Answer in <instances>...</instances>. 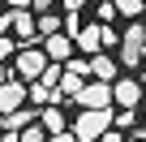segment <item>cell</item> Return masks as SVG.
Returning <instances> with one entry per match:
<instances>
[{"mask_svg":"<svg viewBox=\"0 0 146 142\" xmlns=\"http://www.w3.org/2000/svg\"><path fill=\"white\" fill-rule=\"evenodd\" d=\"M73 138H78V142H99L108 129H112V112L108 108H82L78 116H73Z\"/></svg>","mask_w":146,"mask_h":142,"instance_id":"cell-1","label":"cell"},{"mask_svg":"<svg viewBox=\"0 0 146 142\" xmlns=\"http://www.w3.org/2000/svg\"><path fill=\"white\" fill-rule=\"evenodd\" d=\"M142 52H146V22H133L120 39V65H142Z\"/></svg>","mask_w":146,"mask_h":142,"instance_id":"cell-2","label":"cell"},{"mask_svg":"<svg viewBox=\"0 0 146 142\" xmlns=\"http://www.w3.org/2000/svg\"><path fill=\"white\" fill-rule=\"evenodd\" d=\"M43 69H47V52H39V47H22V52H17V65H13V73H17V78L39 82V78H43Z\"/></svg>","mask_w":146,"mask_h":142,"instance_id":"cell-3","label":"cell"},{"mask_svg":"<svg viewBox=\"0 0 146 142\" xmlns=\"http://www.w3.org/2000/svg\"><path fill=\"white\" fill-rule=\"evenodd\" d=\"M78 103L82 108H112L116 99H112V82H90V86H82L78 91Z\"/></svg>","mask_w":146,"mask_h":142,"instance_id":"cell-4","label":"cell"},{"mask_svg":"<svg viewBox=\"0 0 146 142\" xmlns=\"http://www.w3.org/2000/svg\"><path fill=\"white\" fill-rule=\"evenodd\" d=\"M30 99V86H22V78H13V82H5V86H0V112H17L22 103Z\"/></svg>","mask_w":146,"mask_h":142,"instance_id":"cell-5","label":"cell"},{"mask_svg":"<svg viewBox=\"0 0 146 142\" xmlns=\"http://www.w3.org/2000/svg\"><path fill=\"white\" fill-rule=\"evenodd\" d=\"M13 39L22 43V47H35V39H39V17L35 13H13Z\"/></svg>","mask_w":146,"mask_h":142,"instance_id":"cell-6","label":"cell"},{"mask_svg":"<svg viewBox=\"0 0 146 142\" xmlns=\"http://www.w3.org/2000/svg\"><path fill=\"white\" fill-rule=\"evenodd\" d=\"M142 82L137 78H120V82H112V99L120 103V108H137V99H142Z\"/></svg>","mask_w":146,"mask_h":142,"instance_id":"cell-7","label":"cell"},{"mask_svg":"<svg viewBox=\"0 0 146 142\" xmlns=\"http://www.w3.org/2000/svg\"><path fill=\"white\" fill-rule=\"evenodd\" d=\"M43 52H47V60H52V65H69V60H73V56H69V52H73V39H69L64 30H60V35H47Z\"/></svg>","mask_w":146,"mask_h":142,"instance_id":"cell-8","label":"cell"},{"mask_svg":"<svg viewBox=\"0 0 146 142\" xmlns=\"http://www.w3.org/2000/svg\"><path fill=\"white\" fill-rule=\"evenodd\" d=\"M73 43H78V47H82L86 56H90V52H99V47H103V26H82Z\"/></svg>","mask_w":146,"mask_h":142,"instance_id":"cell-9","label":"cell"},{"mask_svg":"<svg viewBox=\"0 0 146 142\" xmlns=\"http://www.w3.org/2000/svg\"><path fill=\"white\" fill-rule=\"evenodd\" d=\"M39 125L47 129V138H52V133H69V121L60 116V108H43V112H39Z\"/></svg>","mask_w":146,"mask_h":142,"instance_id":"cell-10","label":"cell"},{"mask_svg":"<svg viewBox=\"0 0 146 142\" xmlns=\"http://www.w3.org/2000/svg\"><path fill=\"white\" fill-rule=\"evenodd\" d=\"M90 73H95V82H112V78H116V60L95 52V56H90Z\"/></svg>","mask_w":146,"mask_h":142,"instance_id":"cell-11","label":"cell"},{"mask_svg":"<svg viewBox=\"0 0 146 142\" xmlns=\"http://www.w3.org/2000/svg\"><path fill=\"white\" fill-rule=\"evenodd\" d=\"M35 121H39V116H35L30 108H17V112H9V116H5V129H9V133H17V129H26V125H35Z\"/></svg>","mask_w":146,"mask_h":142,"instance_id":"cell-12","label":"cell"},{"mask_svg":"<svg viewBox=\"0 0 146 142\" xmlns=\"http://www.w3.org/2000/svg\"><path fill=\"white\" fill-rule=\"evenodd\" d=\"M64 30V17H56V13H39V35L47 39V35H60Z\"/></svg>","mask_w":146,"mask_h":142,"instance_id":"cell-13","label":"cell"},{"mask_svg":"<svg viewBox=\"0 0 146 142\" xmlns=\"http://www.w3.org/2000/svg\"><path fill=\"white\" fill-rule=\"evenodd\" d=\"M116 13H125V17H146V0H116Z\"/></svg>","mask_w":146,"mask_h":142,"instance_id":"cell-14","label":"cell"},{"mask_svg":"<svg viewBox=\"0 0 146 142\" xmlns=\"http://www.w3.org/2000/svg\"><path fill=\"white\" fill-rule=\"evenodd\" d=\"M86 82L78 78V73H69V69H64V78H60V95H73V99H78V91H82Z\"/></svg>","mask_w":146,"mask_h":142,"instance_id":"cell-15","label":"cell"},{"mask_svg":"<svg viewBox=\"0 0 146 142\" xmlns=\"http://www.w3.org/2000/svg\"><path fill=\"white\" fill-rule=\"evenodd\" d=\"M17 52H22V43H17L13 35H0V65H5L9 56H17Z\"/></svg>","mask_w":146,"mask_h":142,"instance_id":"cell-16","label":"cell"},{"mask_svg":"<svg viewBox=\"0 0 146 142\" xmlns=\"http://www.w3.org/2000/svg\"><path fill=\"white\" fill-rule=\"evenodd\" d=\"M133 108H120V112H112V129H133Z\"/></svg>","mask_w":146,"mask_h":142,"instance_id":"cell-17","label":"cell"},{"mask_svg":"<svg viewBox=\"0 0 146 142\" xmlns=\"http://www.w3.org/2000/svg\"><path fill=\"white\" fill-rule=\"evenodd\" d=\"M22 142H47V129L35 121V125H26V129H22Z\"/></svg>","mask_w":146,"mask_h":142,"instance_id":"cell-18","label":"cell"},{"mask_svg":"<svg viewBox=\"0 0 146 142\" xmlns=\"http://www.w3.org/2000/svg\"><path fill=\"white\" fill-rule=\"evenodd\" d=\"M60 78H64V69H60V65H47L39 82H43V86H60Z\"/></svg>","mask_w":146,"mask_h":142,"instance_id":"cell-19","label":"cell"},{"mask_svg":"<svg viewBox=\"0 0 146 142\" xmlns=\"http://www.w3.org/2000/svg\"><path fill=\"white\" fill-rule=\"evenodd\" d=\"M64 69H69V73H78V78H86V73H90V60H86V56H73Z\"/></svg>","mask_w":146,"mask_h":142,"instance_id":"cell-20","label":"cell"},{"mask_svg":"<svg viewBox=\"0 0 146 142\" xmlns=\"http://www.w3.org/2000/svg\"><path fill=\"white\" fill-rule=\"evenodd\" d=\"M78 30H82V17H78V13H64V35L78 39Z\"/></svg>","mask_w":146,"mask_h":142,"instance_id":"cell-21","label":"cell"},{"mask_svg":"<svg viewBox=\"0 0 146 142\" xmlns=\"http://www.w3.org/2000/svg\"><path fill=\"white\" fill-rule=\"evenodd\" d=\"M116 43H120V35H116L112 26H103V47H116Z\"/></svg>","mask_w":146,"mask_h":142,"instance_id":"cell-22","label":"cell"},{"mask_svg":"<svg viewBox=\"0 0 146 142\" xmlns=\"http://www.w3.org/2000/svg\"><path fill=\"white\" fill-rule=\"evenodd\" d=\"M60 5H64V13H82V5H86V0H60Z\"/></svg>","mask_w":146,"mask_h":142,"instance_id":"cell-23","label":"cell"},{"mask_svg":"<svg viewBox=\"0 0 146 142\" xmlns=\"http://www.w3.org/2000/svg\"><path fill=\"white\" fill-rule=\"evenodd\" d=\"M13 30V13H0V35H9Z\"/></svg>","mask_w":146,"mask_h":142,"instance_id":"cell-24","label":"cell"},{"mask_svg":"<svg viewBox=\"0 0 146 142\" xmlns=\"http://www.w3.org/2000/svg\"><path fill=\"white\" fill-rule=\"evenodd\" d=\"M30 9L35 13H52V0H30Z\"/></svg>","mask_w":146,"mask_h":142,"instance_id":"cell-25","label":"cell"},{"mask_svg":"<svg viewBox=\"0 0 146 142\" xmlns=\"http://www.w3.org/2000/svg\"><path fill=\"white\" fill-rule=\"evenodd\" d=\"M47 142H78V138H73V129H69V133H52Z\"/></svg>","mask_w":146,"mask_h":142,"instance_id":"cell-26","label":"cell"},{"mask_svg":"<svg viewBox=\"0 0 146 142\" xmlns=\"http://www.w3.org/2000/svg\"><path fill=\"white\" fill-rule=\"evenodd\" d=\"M99 142H125V138H120V129H108V133H103Z\"/></svg>","mask_w":146,"mask_h":142,"instance_id":"cell-27","label":"cell"},{"mask_svg":"<svg viewBox=\"0 0 146 142\" xmlns=\"http://www.w3.org/2000/svg\"><path fill=\"white\" fill-rule=\"evenodd\" d=\"M26 5H30V0H9V9H13V13H22Z\"/></svg>","mask_w":146,"mask_h":142,"instance_id":"cell-28","label":"cell"},{"mask_svg":"<svg viewBox=\"0 0 146 142\" xmlns=\"http://www.w3.org/2000/svg\"><path fill=\"white\" fill-rule=\"evenodd\" d=\"M5 82H9V69H5V65H0V86H5Z\"/></svg>","mask_w":146,"mask_h":142,"instance_id":"cell-29","label":"cell"},{"mask_svg":"<svg viewBox=\"0 0 146 142\" xmlns=\"http://www.w3.org/2000/svg\"><path fill=\"white\" fill-rule=\"evenodd\" d=\"M5 142H22V138H17V133H9V138H5Z\"/></svg>","mask_w":146,"mask_h":142,"instance_id":"cell-30","label":"cell"},{"mask_svg":"<svg viewBox=\"0 0 146 142\" xmlns=\"http://www.w3.org/2000/svg\"><path fill=\"white\" fill-rule=\"evenodd\" d=\"M0 129H5V112H0Z\"/></svg>","mask_w":146,"mask_h":142,"instance_id":"cell-31","label":"cell"},{"mask_svg":"<svg viewBox=\"0 0 146 142\" xmlns=\"http://www.w3.org/2000/svg\"><path fill=\"white\" fill-rule=\"evenodd\" d=\"M142 86H146V73H142Z\"/></svg>","mask_w":146,"mask_h":142,"instance_id":"cell-32","label":"cell"},{"mask_svg":"<svg viewBox=\"0 0 146 142\" xmlns=\"http://www.w3.org/2000/svg\"><path fill=\"white\" fill-rule=\"evenodd\" d=\"M129 142H142V138H129Z\"/></svg>","mask_w":146,"mask_h":142,"instance_id":"cell-33","label":"cell"},{"mask_svg":"<svg viewBox=\"0 0 146 142\" xmlns=\"http://www.w3.org/2000/svg\"><path fill=\"white\" fill-rule=\"evenodd\" d=\"M142 60H146V52H142Z\"/></svg>","mask_w":146,"mask_h":142,"instance_id":"cell-34","label":"cell"},{"mask_svg":"<svg viewBox=\"0 0 146 142\" xmlns=\"http://www.w3.org/2000/svg\"><path fill=\"white\" fill-rule=\"evenodd\" d=\"M142 22H146V17H142Z\"/></svg>","mask_w":146,"mask_h":142,"instance_id":"cell-35","label":"cell"}]
</instances>
